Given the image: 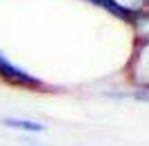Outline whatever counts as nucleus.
I'll use <instances>...</instances> for the list:
<instances>
[{"label": "nucleus", "instance_id": "nucleus-1", "mask_svg": "<svg viewBox=\"0 0 149 146\" xmlns=\"http://www.w3.org/2000/svg\"><path fill=\"white\" fill-rule=\"evenodd\" d=\"M129 80L138 89H149V40H138L127 64Z\"/></svg>", "mask_w": 149, "mask_h": 146}, {"label": "nucleus", "instance_id": "nucleus-2", "mask_svg": "<svg viewBox=\"0 0 149 146\" xmlns=\"http://www.w3.org/2000/svg\"><path fill=\"white\" fill-rule=\"evenodd\" d=\"M0 80H5L9 84H16V86H27V89H42L45 86L42 80H38L36 75L27 73L25 69L16 67L2 53H0Z\"/></svg>", "mask_w": 149, "mask_h": 146}, {"label": "nucleus", "instance_id": "nucleus-3", "mask_svg": "<svg viewBox=\"0 0 149 146\" xmlns=\"http://www.w3.org/2000/svg\"><path fill=\"white\" fill-rule=\"evenodd\" d=\"M7 128H13V131H22V133H45V124L33 120H25V117H5L2 120Z\"/></svg>", "mask_w": 149, "mask_h": 146}, {"label": "nucleus", "instance_id": "nucleus-4", "mask_svg": "<svg viewBox=\"0 0 149 146\" xmlns=\"http://www.w3.org/2000/svg\"><path fill=\"white\" fill-rule=\"evenodd\" d=\"M134 29H136V36L138 40H149V11H138L136 18L131 20Z\"/></svg>", "mask_w": 149, "mask_h": 146}, {"label": "nucleus", "instance_id": "nucleus-5", "mask_svg": "<svg viewBox=\"0 0 149 146\" xmlns=\"http://www.w3.org/2000/svg\"><path fill=\"white\" fill-rule=\"evenodd\" d=\"M127 97L136 100V102H149V89H136V91L127 93Z\"/></svg>", "mask_w": 149, "mask_h": 146}, {"label": "nucleus", "instance_id": "nucleus-6", "mask_svg": "<svg viewBox=\"0 0 149 146\" xmlns=\"http://www.w3.org/2000/svg\"><path fill=\"white\" fill-rule=\"evenodd\" d=\"M27 146H38V144H27Z\"/></svg>", "mask_w": 149, "mask_h": 146}]
</instances>
